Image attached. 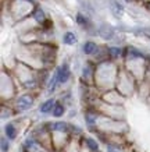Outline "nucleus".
Here are the masks:
<instances>
[{
    "mask_svg": "<svg viewBox=\"0 0 150 152\" xmlns=\"http://www.w3.org/2000/svg\"><path fill=\"white\" fill-rule=\"evenodd\" d=\"M86 121L89 123V124H93L96 121V116H93V115H88L86 116Z\"/></svg>",
    "mask_w": 150,
    "mask_h": 152,
    "instance_id": "nucleus-17",
    "label": "nucleus"
},
{
    "mask_svg": "<svg viewBox=\"0 0 150 152\" xmlns=\"http://www.w3.org/2000/svg\"><path fill=\"white\" fill-rule=\"evenodd\" d=\"M54 101L53 99H49V101H46L43 105L41 106V112L42 113H47V112H50L51 109H54Z\"/></svg>",
    "mask_w": 150,
    "mask_h": 152,
    "instance_id": "nucleus-4",
    "label": "nucleus"
},
{
    "mask_svg": "<svg viewBox=\"0 0 150 152\" xmlns=\"http://www.w3.org/2000/svg\"><path fill=\"white\" fill-rule=\"evenodd\" d=\"M86 144H88V147H89V149H92V151H97V148H99L97 142H95L92 138H86Z\"/></svg>",
    "mask_w": 150,
    "mask_h": 152,
    "instance_id": "nucleus-12",
    "label": "nucleus"
},
{
    "mask_svg": "<svg viewBox=\"0 0 150 152\" xmlns=\"http://www.w3.org/2000/svg\"><path fill=\"white\" fill-rule=\"evenodd\" d=\"M24 147L28 148V149H35L36 148V144H35V141L32 138H28L25 142H24Z\"/></svg>",
    "mask_w": 150,
    "mask_h": 152,
    "instance_id": "nucleus-14",
    "label": "nucleus"
},
{
    "mask_svg": "<svg viewBox=\"0 0 150 152\" xmlns=\"http://www.w3.org/2000/svg\"><path fill=\"white\" fill-rule=\"evenodd\" d=\"M4 131H6L7 138H10V140H14V138H15V129H14L13 124H7V126H6Z\"/></svg>",
    "mask_w": 150,
    "mask_h": 152,
    "instance_id": "nucleus-7",
    "label": "nucleus"
},
{
    "mask_svg": "<svg viewBox=\"0 0 150 152\" xmlns=\"http://www.w3.org/2000/svg\"><path fill=\"white\" fill-rule=\"evenodd\" d=\"M35 20H36V21H39V23L45 21V14H43V11H42V10H36V13H35Z\"/></svg>",
    "mask_w": 150,
    "mask_h": 152,
    "instance_id": "nucleus-15",
    "label": "nucleus"
},
{
    "mask_svg": "<svg viewBox=\"0 0 150 152\" xmlns=\"http://www.w3.org/2000/svg\"><path fill=\"white\" fill-rule=\"evenodd\" d=\"M110 7H111V11L114 13V15H117V17H121L122 15V6L120 4L118 1H115V0H111L110 1Z\"/></svg>",
    "mask_w": 150,
    "mask_h": 152,
    "instance_id": "nucleus-3",
    "label": "nucleus"
},
{
    "mask_svg": "<svg viewBox=\"0 0 150 152\" xmlns=\"http://www.w3.org/2000/svg\"><path fill=\"white\" fill-rule=\"evenodd\" d=\"M100 35L104 38V39H110V38L113 37V29H111L110 27L103 25V27L100 28Z\"/></svg>",
    "mask_w": 150,
    "mask_h": 152,
    "instance_id": "nucleus-6",
    "label": "nucleus"
},
{
    "mask_svg": "<svg viewBox=\"0 0 150 152\" xmlns=\"http://www.w3.org/2000/svg\"><path fill=\"white\" fill-rule=\"evenodd\" d=\"M7 149H9V144H7V141L4 138H1V151L7 152Z\"/></svg>",
    "mask_w": 150,
    "mask_h": 152,
    "instance_id": "nucleus-16",
    "label": "nucleus"
},
{
    "mask_svg": "<svg viewBox=\"0 0 150 152\" xmlns=\"http://www.w3.org/2000/svg\"><path fill=\"white\" fill-rule=\"evenodd\" d=\"M109 53L111 57H118V56L121 55V49H120V48H110Z\"/></svg>",
    "mask_w": 150,
    "mask_h": 152,
    "instance_id": "nucleus-13",
    "label": "nucleus"
},
{
    "mask_svg": "<svg viewBox=\"0 0 150 152\" xmlns=\"http://www.w3.org/2000/svg\"><path fill=\"white\" fill-rule=\"evenodd\" d=\"M147 31H149V32H150V28H149V29H147Z\"/></svg>",
    "mask_w": 150,
    "mask_h": 152,
    "instance_id": "nucleus-20",
    "label": "nucleus"
},
{
    "mask_svg": "<svg viewBox=\"0 0 150 152\" xmlns=\"http://www.w3.org/2000/svg\"><path fill=\"white\" fill-rule=\"evenodd\" d=\"M18 106L20 109H22V110H25V109H29L32 106V103H33V98L31 96V95H22V96L18 98Z\"/></svg>",
    "mask_w": 150,
    "mask_h": 152,
    "instance_id": "nucleus-1",
    "label": "nucleus"
},
{
    "mask_svg": "<svg viewBox=\"0 0 150 152\" xmlns=\"http://www.w3.org/2000/svg\"><path fill=\"white\" fill-rule=\"evenodd\" d=\"M64 43L65 45H74V43H77V37H75V34L72 32H67L64 35Z\"/></svg>",
    "mask_w": 150,
    "mask_h": 152,
    "instance_id": "nucleus-5",
    "label": "nucleus"
},
{
    "mask_svg": "<svg viewBox=\"0 0 150 152\" xmlns=\"http://www.w3.org/2000/svg\"><path fill=\"white\" fill-rule=\"evenodd\" d=\"M51 127H53V130H56V131H65V130H67V124H65V123H63V121L53 123V124H51Z\"/></svg>",
    "mask_w": 150,
    "mask_h": 152,
    "instance_id": "nucleus-10",
    "label": "nucleus"
},
{
    "mask_svg": "<svg viewBox=\"0 0 150 152\" xmlns=\"http://www.w3.org/2000/svg\"><path fill=\"white\" fill-rule=\"evenodd\" d=\"M57 77H59V83H65L70 77V70L67 64H63L57 70Z\"/></svg>",
    "mask_w": 150,
    "mask_h": 152,
    "instance_id": "nucleus-2",
    "label": "nucleus"
},
{
    "mask_svg": "<svg viewBox=\"0 0 150 152\" xmlns=\"http://www.w3.org/2000/svg\"><path fill=\"white\" fill-rule=\"evenodd\" d=\"M127 1H129V0H127Z\"/></svg>",
    "mask_w": 150,
    "mask_h": 152,
    "instance_id": "nucleus-22",
    "label": "nucleus"
},
{
    "mask_svg": "<svg viewBox=\"0 0 150 152\" xmlns=\"http://www.w3.org/2000/svg\"><path fill=\"white\" fill-rule=\"evenodd\" d=\"M77 21L79 23V25H85V24H86V20L83 18L81 14H78V15H77Z\"/></svg>",
    "mask_w": 150,
    "mask_h": 152,
    "instance_id": "nucleus-18",
    "label": "nucleus"
},
{
    "mask_svg": "<svg viewBox=\"0 0 150 152\" xmlns=\"http://www.w3.org/2000/svg\"><path fill=\"white\" fill-rule=\"evenodd\" d=\"M63 113H64L63 105H56L54 109H53V115H54L56 117H60V116H63Z\"/></svg>",
    "mask_w": 150,
    "mask_h": 152,
    "instance_id": "nucleus-11",
    "label": "nucleus"
},
{
    "mask_svg": "<svg viewBox=\"0 0 150 152\" xmlns=\"http://www.w3.org/2000/svg\"><path fill=\"white\" fill-rule=\"evenodd\" d=\"M59 83V77H57V73L53 75V78L50 80V83H49V87H47V91L49 92H53L54 91V88H56V84Z\"/></svg>",
    "mask_w": 150,
    "mask_h": 152,
    "instance_id": "nucleus-9",
    "label": "nucleus"
},
{
    "mask_svg": "<svg viewBox=\"0 0 150 152\" xmlns=\"http://www.w3.org/2000/svg\"><path fill=\"white\" fill-rule=\"evenodd\" d=\"M149 9H150V4H149Z\"/></svg>",
    "mask_w": 150,
    "mask_h": 152,
    "instance_id": "nucleus-21",
    "label": "nucleus"
},
{
    "mask_svg": "<svg viewBox=\"0 0 150 152\" xmlns=\"http://www.w3.org/2000/svg\"><path fill=\"white\" fill-rule=\"evenodd\" d=\"M96 49H97V48H96V45L93 42H86V43L83 45V52H85L86 55H92Z\"/></svg>",
    "mask_w": 150,
    "mask_h": 152,
    "instance_id": "nucleus-8",
    "label": "nucleus"
},
{
    "mask_svg": "<svg viewBox=\"0 0 150 152\" xmlns=\"http://www.w3.org/2000/svg\"><path fill=\"white\" fill-rule=\"evenodd\" d=\"M107 151H109V152H121L118 148L113 147V145H107Z\"/></svg>",
    "mask_w": 150,
    "mask_h": 152,
    "instance_id": "nucleus-19",
    "label": "nucleus"
}]
</instances>
